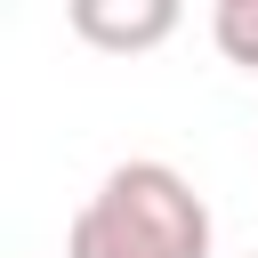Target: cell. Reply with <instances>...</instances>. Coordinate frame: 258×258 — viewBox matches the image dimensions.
<instances>
[{"instance_id": "obj_1", "label": "cell", "mask_w": 258, "mask_h": 258, "mask_svg": "<svg viewBox=\"0 0 258 258\" xmlns=\"http://www.w3.org/2000/svg\"><path fill=\"white\" fill-rule=\"evenodd\" d=\"M64 258H210V202L169 161H121L73 210Z\"/></svg>"}, {"instance_id": "obj_2", "label": "cell", "mask_w": 258, "mask_h": 258, "mask_svg": "<svg viewBox=\"0 0 258 258\" xmlns=\"http://www.w3.org/2000/svg\"><path fill=\"white\" fill-rule=\"evenodd\" d=\"M73 32L113 56H145L177 32V0H73Z\"/></svg>"}, {"instance_id": "obj_3", "label": "cell", "mask_w": 258, "mask_h": 258, "mask_svg": "<svg viewBox=\"0 0 258 258\" xmlns=\"http://www.w3.org/2000/svg\"><path fill=\"white\" fill-rule=\"evenodd\" d=\"M210 40H218L226 64L258 73V0H218V8H210Z\"/></svg>"}]
</instances>
